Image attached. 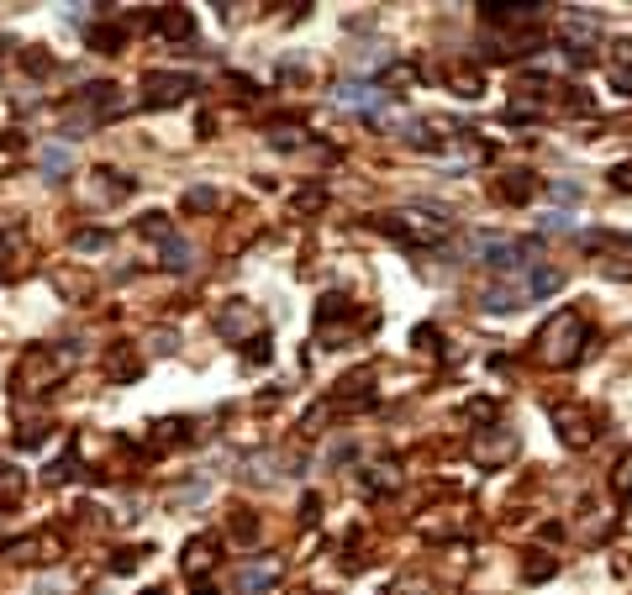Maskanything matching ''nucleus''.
<instances>
[{
  "instance_id": "nucleus-1",
  "label": "nucleus",
  "mask_w": 632,
  "mask_h": 595,
  "mask_svg": "<svg viewBox=\"0 0 632 595\" xmlns=\"http://www.w3.org/2000/svg\"><path fill=\"white\" fill-rule=\"evenodd\" d=\"M374 227L395 237L401 248H438L448 237V211H421V206H406V211H391V217H374Z\"/></svg>"
},
{
  "instance_id": "nucleus-2",
  "label": "nucleus",
  "mask_w": 632,
  "mask_h": 595,
  "mask_svg": "<svg viewBox=\"0 0 632 595\" xmlns=\"http://www.w3.org/2000/svg\"><path fill=\"white\" fill-rule=\"evenodd\" d=\"M580 348H585V321H580L574 311H559V316L542 321V332H538V358L542 364L564 369V364L580 358Z\"/></svg>"
},
{
  "instance_id": "nucleus-3",
  "label": "nucleus",
  "mask_w": 632,
  "mask_h": 595,
  "mask_svg": "<svg viewBox=\"0 0 632 595\" xmlns=\"http://www.w3.org/2000/svg\"><path fill=\"white\" fill-rule=\"evenodd\" d=\"M69 353H53V348H32L27 358L16 364V390H27V395H42V390H53L63 375H69Z\"/></svg>"
},
{
  "instance_id": "nucleus-4",
  "label": "nucleus",
  "mask_w": 632,
  "mask_h": 595,
  "mask_svg": "<svg viewBox=\"0 0 632 595\" xmlns=\"http://www.w3.org/2000/svg\"><path fill=\"white\" fill-rule=\"evenodd\" d=\"M184 95H195V79H190V74H169V69H153V74H143V106H153V111L180 106Z\"/></svg>"
},
{
  "instance_id": "nucleus-5",
  "label": "nucleus",
  "mask_w": 632,
  "mask_h": 595,
  "mask_svg": "<svg viewBox=\"0 0 632 595\" xmlns=\"http://www.w3.org/2000/svg\"><path fill=\"white\" fill-rule=\"evenodd\" d=\"M148 32L169 37V42H190L195 37V16L184 5H158V11H148Z\"/></svg>"
},
{
  "instance_id": "nucleus-6",
  "label": "nucleus",
  "mask_w": 632,
  "mask_h": 595,
  "mask_svg": "<svg viewBox=\"0 0 632 595\" xmlns=\"http://www.w3.org/2000/svg\"><path fill=\"white\" fill-rule=\"evenodd\" d=\"M343 321H359V306H354L343 290H327V295L316 301V332H322V338H332Z\"/></svg>"
},
{
  "instance_id": "nucleus-7",
  "label": "nucleus",
  "mask_w": 632,
  "mask_h": 595,
  "mask_svg": "<svg viewBox=\"0 0 632 595\" xmlns=\"http://www.w3.org/2000/svg\"><path fill=\"white\" fill-rule=\"evenodd\" d=\"M480 16L490 27H527V22H538L542 5H522V0H485Z\"/></svg>"
},
{
  "instance_id": "nucleus-8",
  "label": "nucleus",
  "mask_w": 632,
  "mask_h": 595,
  "mask_svg": "<svg viewBox=\"0 0 632 595\" xmlns=\"http://www.w3.org/2000/svg\"><path fill=\"white\" fill-rule=\"evenodd\" d=\"M564 280H570V274H564L559 264H527V284H522V295H527V301H548V295H559V290H564Z\"/></svg>"
},
{
  "instance_id": "nucleus-9",
  "label": "nucleus",
  "mask_w": 632,
  "mask_h": 595,
  "mask_svg": "<svg viewBox=\"0 0 632 595\" xmlns=\"http://www.w3.org/2000/svg\"><path fill=\"white\" fill-rule=\"evenodd\" d=\"M337 100H343L348 111H363V116H374V111H380L391 95H380L374 85H369V79H343V85H337Z\"/></svg>"
},
{
  "instance_id": "nucleus-10",
  "label": "nucleus",
  "mask_w": 632,
  "mask_h": 595,
  "mask_svg": "<svg viewBox=\"0 0 632 595\" xmlns=\"http://www.w3.org/2000/svg\"><path fill=\"white\" fill-rule=\"evenodd\" d=\"M274 580H279V569H274V559H269V564H242V569H232V590H238V595L274 590Z\"/></svg>"
},
{
  "instance_id": "nucleus-11",
  "label": "nucleus",
  "mask_w": 632,
  "mask_h": 595,
  "mask_svg": "<svg viewBox=\"0 0 632 595\" xmlns=\"http://www.w3.org/2000/svg\"><path fill=\"white\" fill-rule=\"evenodd\" d=\"M495 195H501L506 206H527V200L538 195V180H533L527 169H512V174H501V185H495Z\"/></svg>"
},
{
  "instance_id": "nucleus-12",
  "label": "nucleus",
  "mask_w": 632,
  "mask_h": 595,
  "mask_svg": "<svg viewBox=\"0 0 632 595\" xmlns=\"http://www.w3.org/2000/svg\"><path fill=\"white\" fill-rule=\"evenodd\" d=\"M211 564H216V537H195V543H184V574H190V580H206Z\"/></svg>"
},
{
  "instance_id": "nucleus-13",
  "label": "nucleus",
  "mask_w": 632,
  "mask_h": 595,
  "mask_svg": "<svg viewBox=\"0 0 632 595\" xmlns=\"http://www.w3.org/2000/svg\"><path fill=\"white\" fill-rule=\"evenodd\" d=\"M106 375H111V379H137V375H143V358H137V348H127V343L111 348V358H106Z\"/></svg>"
},
{
  "instance_id": "nucleus-14",
  "label": "nucleus",
  "mask_w": 632,
  "mask_h": 595,
  "mask_svg": "<svg viewBox=\"0 0 632 595\" xmlns=\"http://www.w3.org/2000/svg\"><path fill=\"white\" fill-rule=\"evenodd\" d=\"M69 169H74V153H69L63 143H48V148H42V174H48V180H63Z\"/></svg>"
},
{
  "instance_id": "nucleus-15",
  "label": "nucleus",
  "mask_w": 632,
  "mask_h": 595,
  "mask_svg": "<svg viewBox=\"0 0 632 595\" xmlns=\"http://www.w3.org/2000/svg\"><path fill=\"white\" fill-rule=\"evenodd\" d=\"M158 253H164V269H175V274H184V269L195 264V248H190L184 237H169V243H164Z\"/></svg>"
},
{
  "instance_id": "nucleus-16",
  "label": "nucleus",
  "mask_w": 632,
  "mask_h": 595,
  "mask_svg": "<svg viewBox=\"0 0 632 595\" xmlns=\"http://www.w3.org/2000/svg\"><path fill=\"white\" fill-rule=\"evenodd\" d=\"M190 217H206V211H216V190L211 185H195V190H184V200H180Z\"/></svg>"
},
{
  "instance_id": "nucleus-17",
  "label": "nucleus",
  "mask_w": 632,
  "mask_h": 595,
  "mask_svg": "<svg viewBox=\"0 0 632 595\" xmlns=\"http://www.w3.org/2000/svg\"><path fill=\"white\" fill-rule=\"evenodd\" d=\"M137 232H143V237H153L158 248H164V243L175 237V227H169V217H164V211H148V217L137 221Z\"/></svg>"
},
{
  "instance_id": "nucleus-18",
  "label": "nucleus",
  "mask_w": 632,
  "mask_h": 595,
  "mask_svg": "<svg viewBox=\"0 0 632 595\" xmlns=\"http://www.w3.org/2000/svg\"><path fill=\"white\" fill-rule=\"evenodd\" d=\"M85 42L95 53H117L121 48V27H85Z\"/></svg>"
},
{
  "instance_id": "nucleus-19",
  "label": "nucleus",
  "mask_w": 632,
  "mask_h": 595,
  "mask_svg": "<svg viewBox=\"0 0 632 595\" xmlns=\"http://www.w3.org/2000/svg\"><path fill=\"white\" fill-rule=\"evenodd\" d=\"M216 327H222V332H232V338H242V332L253 327V316L242 311V301H232V311H222V316H216Z\"/></svg>"
},
{
  "instance_id": "nucleus-20",
  "label": "nucleus",
  "mask_w": 632,
  "mask_h": 595,
  "mask_svg": "<svg viewBox=\"0 0 632 595\" xmlns=\"http://www.w3.org/2000/svg\"><path fill=\"white\" fill-rule=\"evenodd\" d=\"M48 479H53V485H69V479H80V448H69L59 464L48 469Z\"/></svg>"
},
{
  "instance_id": "nucleus-21",
  "label": "nucleus",
  "mask_w": 632,
  "mask_h": 595,
  "mask_svg": "<svg viewBox=\"0 0 632 595\" xmlns=\"http://www.w3.org/2000/svg\"><path fill=\"white\" fill-rule=\"evenodd\" d=\"M22 501V474L11 469V464H0V506Z\"/></svg>"
},
{
  "instance_id": "nucleus-22",
  "label": "nucleus",
  "mask_w": 632,
  "mask_h": 595,
  "mask_svg": "<svg viewBox=\"0 0 632 595\" xmlns=\"http://www.w3.org/2000/svg\"><path fill=\"white\" fill-rule=\"evenodd\" d=\"M480 306L485 311H516V290H501V284H495V290L480 295Z\"/></svg>"
},
{
  "instance_id": "nucleus-23",
  "label": "nucleus",
  "mask_w": 632,
  "mask_h": 595,
  "mask_svg": "<svg viewBox=\"0 0 632 595\" xmlns=\"http://www.w3.org/2000/svg\"><path fill=\"white\" fill-rule=\"evenodd\" d=\"M506 453H512V438H495V442H475V459H485V464H501V459H506Z\"/></svg>"
},
{
  "instance_id": "nucleus-24",
  "label": "nucleus",
  "mask_w": 632,
  "mask_h": 595,
  "mask_svg": "<svg viewBox=\"0 0 632 595\" xmlns=\"http://www.w3.org/2000/svg\"><path fill=\"white\" fill-rule=\"evenodd\" d=\"M269 338H264V332H253V338H248V348H242V364H269Z\"/></svg>"
},
{
  "instance_id": "nucleus-25",
  "label": "nucleus",
  "mask_w": 632,
  "mask_h": 595,
  "mask_svg": "<svg viewBox=\"0 0 632 595\" xmlns=\"http://www.w3.org/2000/svg\"><path fill=\"white\" fill-rule=\"evenodd\" d=\"M106 243H111V232H106V227H85V232H74V248H80V253L106 248Z\"/></svg>"
},
{
  "instance_id": "nucleus-26",
  "label": "nucleus",
  "mask_w": 632,
  "mask_h": 595,
  "mask_svg": "<svg viewBox=\"0 0 632 595\" xmlns=\"http://www.w3.org/2000/svg\"><path fill=\"white\" fill-rule=\"evenodd\" d=\"M269 143H274V148H296V143H301V122L269 126Z\"/></svg>"
},
{
  "instance_id": "nucleus-27",
  "label": "nucleus",
  "mask_w": 632,
  "mask_h": 595,
  "mask_svg": "<svg viewBox=\"0 0 632 595\" xmlns=\"http://www.w3.org/2000/svg\"><path fill=\"white\" fill-rule=\"evenodd\" d=\"M327 206V190L322 185H306L301 195H296V211H322Z\"/></svg>"
},
{
  "instance_id": "nucleus-28",
  "label": "nucleus",
  "mask_w": 632,
  "mask_h": 595,
  "mask_svg": "<svg viewBox=\"0 0 632 595\" xmlns=\"http://www.w3.org/2000/svg\"><path fill=\"white\" fill-rule=\"evenodd\" d=\"M453 90L475 100V95H485V79H480V74H469V69H458V74H453Z\"/></svg>"
},
{
  "instance_id": "nucleus-29",
  "label": "nucleus",
  "mask_w": 632,
  "mask_h": 595,
  "mask_svg": "<svg viewBox=\"0 0 632 595\" xmlns=\"http://www.w3.org/2000/svg\"><path fill=\"white\" fill-rule=\"evenodd\" d=\"M232 537H238V543H259V522H253V511H238V522H232Z\"/></svg>"
},
{
  "instance_id": "nucleus-30",
  "label": "nucleus",
  "mask_w": 632,
  "mask_h": 595,
  "mask_svg": "<svg viewBox=\"0 0 632 595\" xmlns=\"http://www.w3.org/2000/svg\"><path fill=\"white\" fill-rule=\"evenodd\" d=\"M391 490V469H369L363 474V496H385Z\"/></svg>"
},
{
  "instance_id": "nucleus-31",
  "label": "nucleus",
  "mask_w": 632,
  "mask_h": 595,
  "mask_svg": "<svg viewBox=\"0 0 632 595\" xmlns=\"http://www.w3.org/2000/svg\"><path fill=\"white\" fill-rule=\"evenodd\" d=\"M527 580H553V559L533 553V564H527Z\"/></svg>"
},
{
  "instance_id": "nucleus-32",
  "label": "nucleus",
  "mask_w": 632,
  "mask_h": 595,
  "mask_svg": "<svg viewBox=\"0 0 632 595\" xmlns=\"http://www.w3.org/2000/svg\"><path fill=\"white\" fill-rule=\"evenodd\" d=\"M611 185L632 195V163H617V169H611Z\"/></svg>"
},
{
  "instance_id": "nucleus-33",
  "label": "nucleus",
  "mask_w": 632,
  "mask_h": 595,
  "mask_svg": "<svg viewBox=\"0 0 632 595\" xmlns=\"http://www.w3.org/2000/svg\"><path fill=\"white\" fill-rule=\"evenodd\" d=\"M611 85H617L622 95H632V69H627V63H622V69H611Z\"/></svg>"
},
{
  "instance_id": "nucleus-34",
  "label": "nucleus",
  "mask_w": 632,
  "mask_h": 595,
  "mask_svg": "<svg viewBox=\"0 0 632 595\" xmlns=\"http://www.w3.org/2000/svg\"><path fill=\"white\" fill-rule=\"evenodd\" d=\"M132 569H137V553H117L111 559V574H132Z\"/></svg>"
},
{
  "instance_id": "nucleus-35",
  "label": "nucleus",
  "mask_w": 632,
  "mask_h": 595,
  "mask_svg": "<svg viewBox=\"0 0 632 595\" xmlns=\"http://www.w3.org/2000/svg\"><path fill=\"white\" fill-rule=\"evenodd\" d=\"M27 69H32V74H48V69H53V63L42 59V48H32V53H27Z\"/></svg>"
},
{
  "instance_id": "nucleus-36",
  "label": "nucleus",
  "mask_w": 632,
  "mask_h": 595,
  "mask_svg": "<svg viewBox=\"0 0 632 595\" xmlns=\"http://www.w3.org/2000/svg\"><path fill=\"white\" fill-rule=\"evenodd\" d=\"M553 195H559V200H580V185H570V180H559V185H553Z\"/></svg>"
},
{
  "instance_id": "nucleus-37",
  "label": "nucleus",
  "mask_w": 632,
  "mask_h": 595,
  "mask_svg": "<svg viewBox=\"0 0 632 595\" xmlns=\"http://www.w3.org/2000/svg\"><path fill=\"white\" fill-rule=\"evenodd\" d=\"M195 595H216V585L211 580H195Z\"/></svg>"
},
{
  "instance_id": "nucleus-38",
  "label": "nucleus",
  "mask_w": 632,
  "mask_h": 595,
  "mask_svg": "<svg viewBox=\"0 0 632 595\" xmlns=\"http://www.w3.org/2000/svg\"><path fill=\"white\" fill-rule=\"evenodd\" d=\"M148 595H164V590H148Z\"/></svg>"
}]
</instances>
